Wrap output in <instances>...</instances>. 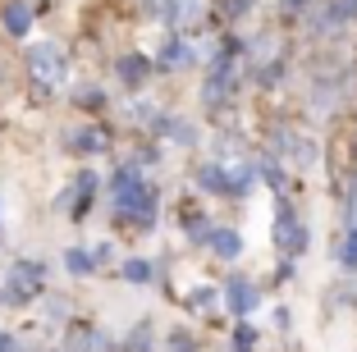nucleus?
<instances>
[{"label":"nucleus","instance_id":"f257e3e1","mask_svg":"<svg viewBox=\"0 0 357 352\" xmlns=\"http://www.w3.org/2000/svg\"><path fill=\"white\" fill-rule=\"evenodd\" d=\"M110 201H115V211L124 220H133V224H151V215H156V192L142 183L137 169H119V174H115V183H110Z\"/></svg>","mask_w":357,"mask_h":352},{"label":"nucleus","instance_id":"f03ea898","mask_svg":"<svg viewBox=\"0 0 357 352\" xmlns=\"http://www.w3.org/2000/svg\"><path fill=\"white\" fill-rule=\"evenodd\" d=\"M28 73H32V83L42 87V92L64 87V51L55 42H37L28 51Z\"/></svg>","mask_w":357,"mask_h":352},{"label":"nucleus","instance_id":"7ed1b4c3","mask_svg":"<svg viewBox=\"0 0 357 352\" xmlns=\"http://www.w3.org/2000/svg\"><path fill=\"white\" fill-rule=\"evenodd\" d=\"M271 238H275V247L289 252V257H298V252L307 247V229H303V220L294 215V206H289V201H280V206H275V229H271Z\"/></svg>","mask_w":357,"mask_h":352},{"label":"nucleus","instance_id":"20e7f679","mask_svg":"<svg viewBox=\"0 0 357 352\" xmlns=\"http://www.w3.org/2000/svg\"><path fill=\"white\" fill-rule=\"evenodd\" d=\"M37 289H42V266H32V261H19V266L10 270V280H5V298L10 302L37 298Z\"/></svg>","mask_w":357,"mask_h":352},{"label":"nucleus","instance_id":"39448f33","mask_svg":"<svg viewBox=\"0 0 357 352\" xmlns=\"http://www.w3.org/2000/svg\"><path fill=\"white\" fill-rule=\"evenodd\" d=\"M225 92H229V55H220V60H215V69H211L206 87H202V101H206V105H220Z\"/></svg>","mask_w":357,"mask_h":352},{"label":"nucleus","instance_id":"423d86ee","mask_svg":"<svg viewBox=\"0 0 357 352\" xmlns=\"http://www.w3.org/2000/svg\"><path fill=\"white\" fill-rule=\"evenodd\" d=\"M229 307L238 311V316H248V311L257 307V289H252L248 280H234V284H229Z\"/></svg>","mask_w":357,"mask_h":352},{"label":"nucleus","instance_id":"0eeeda50","mask_svg":"<svg viewBox=\"0 0 357 352\" xmlns=\"http://www.w3.org/2000/svg\"><path fill=\"white\" fill-rule=\"evenodd\" d=\"M206 243H211L215 252H220V257H238V252H243V238L234 234V229H211Z\"/></svg>","mask_w":357,"mask_h":352},{"label":"nucleus","instance_id":"6e6552de","mask_svg":"<svg viewBox=\"0 0 357 352\" xmlns=\"http://www.w3.org/2000/svg\"><path fill=\"white\" fill-rule=\"evenodd\" d=\"M197 183L211 188V192H220V197H229V178H225L220 165H202V169H197Z\"/></svg>","mask_w":357,"mask_h":352},{"label":"nucleus","instance_id":"1a4fd4ad","mask_svg":"<svg viewBox=\"0 0 357 352\" xmlns=\"http://www.w3.org/2000/svg\"><path fill=\"white\" fill-rule=\"evenodd\" d=\"M353 14H357V0H335V5H326L321 23H326V28H335V23H348Z\"/></svg>","mask_w":357,"mask_h":352},{"label":"nucleus","instance_id":"9d476101","mask_svg":"<svg viewBox=\"0 0 357 352\" xmlns=\"http://www.w3.org/2000/svg\"><path fill=\"white\" fill-rule=\"evenodd\" d=\"M119 78L137 87L142 78H147V60H142V55H124V60H119Z\"/></svg>","mask_w":357,"mask_h":352},{"label":"nucleus","instance_id":"9b49d317","mask_svg":"<svg viewBox=\"0 0 357 352\" xmlns=\"http://www.w3.org/2000/svg\"><path fill=\"white\" fill-rule=\"evenodd\" d=\"M28 23H32L28 5H10V10H5V28L10 32H28Z\"/></svg>","mask_w":357,"mask_h":352},{"label":"nucleus","instance_id":"f8f14e48","mask_svg":"<svg viewBox=\"0 0 357 352\" xmlns=\"http://www.w3.org/2000/svg\"><path fill=\"white\" fill-rule=\"evenodd\" d=\"M147 14H151V19L174 23V19H178V5H174V0H147Z\"/></svg>","mask_w":357,"mask_h":352},{"label":"nucleus","instance_id":"ddd939ff","mask_svg":"<svg viewBox=\"0 0 357 352\" xmlns=\"http://www.w3.org/2000/svg\"><path fill=\"white\" fill-rule=\"evenodd\" d=\"M339 266H344V270H357V234H353V229H348L344 247H339Z\"/></svg>","mask_w":357,"mask_h":352},{"label":"nucleus","instance_id":"4468645a","mask_svg":"<svg viewBox=\"0 0 357 352\" xmlns=\"http://www.w3.org/2000/svg\"><path fill=\"white\" fill-rule=\"evenodd\" d=\"M74 339H78V343H74L78 352H105V343H101V334H96V330H78Z\"/></svg>","mask_w":357,"mask_h":352},{"label":"nucleus","instance_id":"2eb2a0df","mask_svg":"<svg viewBox=\"0 0 357 352\" xmlns=\"http://www.w3.org/2000/svg\"><path fill=\"white\" fill-rule=\"evenodd\" d=\"M192 60V51L183 42H169V51H160V64H188Z\"/></svg>","mask_w":357,"mask_h":352},{"label":"nucleus","instance_id":"dca6fc26","mask_svg":"<svg viewBox=\"0 0 357 352\" xmlns=\"http://www.w3.org/2000/svg\"><path fill=\"white\" fill-rule=\"evenodd\" d=\"M69 270H74V275H87V270H92V257H87V252H69Z\"/></svg>","mask_w":357,"mask_h":352},{"label":"nucleus","instance_id":"f3484780","mask_svg":"<svg viewBox=\"0 0 357 352\" xmlns=\"http://www.w3.org/2000/svg\"><path fill=\"white\" fill-rule=\"evenodd\" d=\"M124 275L142 284V280H151V266H147V261H128V266H124Z\"/></svg>","mask_w":357,"mask_h":352},{"label":"nucleus","instance_id":"a211bd4d","mask_svg":"<svg viewBox=\"0 0 357 352\" xmlns=\"http://www.w3.org/2000/svg\"><path fill=\"white\" fill-rule=\"evenodd\" d=\"M178 5V19H197L202 14V0H174Z\"/></svg>","mask_w":357,"mask_h":352},{"label":"nucleus","instance_id":"6ab92c4d","mask_svg":"<svg viewBox=\"0 0 357 352\" xmlns=\"http://www.w3.org/2000/svg\"><path fill=\"white\" fill-rule=\"evenodd\" d=\"M192 307H197V311H211V307H215V293H211V289H197V293H192Z\"/></svg>","mask_w":357,"mask_h":352},{"label":"nucleus","instance_id":"aec40b11","mask_svg":"<svg viewBox=\"0 0 357 352\" xmlns=\"http://www.w3.org/2000/svg\"><path fill=\"white\" fill-rule=\"evenodd\" d=\"M252 339H257L252 330H238L234 334V352H252Z\"/></svg>","mask_w":357,"mask_h":352},{"label":"nucleus","instance_id":"412c9836","mask_svg":"<svg viewBox=\"0 0 357 352\" xmlns=\"http://www.w3.org/2000/svg\"><path fill=\"white\" fill-rule=\"evenodd\" d=\"M229 5H234L229 14H248V5H252V0H229Z\"/></svg>","mask_w":357,"mask_h":352},{"label":"nucleus","instance_id":"4be33fe9","mask_svg":"<svg viewBox=\"0 0 357 352\" xmlns=\"http://www.w3.org/2000/svg\"><path fill=\"white\" fill-rule=\"evenodd\" d=\"M353 234H357V220H353Z\"/></svg>","mask_w":357,"mask_h":352}]
</instances>
